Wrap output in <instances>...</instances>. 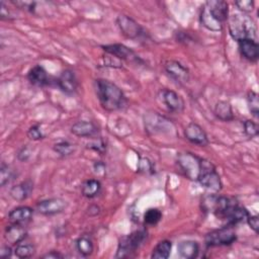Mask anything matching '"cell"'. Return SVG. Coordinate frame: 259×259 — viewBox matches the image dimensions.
I'll return each instance as SVG.
<instances>
[{
	"label": "cell",
	"instance_id": "6",
	"mask_svg": "<svg viewBox=\"0 0 259 259\" xmlns=\"http://www.w3.org/2000/svg\"><path fill=\"white\" fill-rule=\"evenodd\" d=\"M146 131L151 135L171 134V130H175L171 120L157 112H147L144 116Z\"/></svg>",
	"mask_w": 259,
	"mask_h": 259
},
{
	"label": "cell",
	"instance_id": "26",
	"mask_svg": "<svg viewBox=\"0 0 259 259\" xmlns=\"http://www.w3.org/2000/svg\"><path fill=\"white\" fill-rule=\"evenodd\" d=\"M172 249V243L168 240L160 241L153 249L151 258L153 259H167L170 256Z\"/></svg>",
	"mask_w": 259,
	"mask_h": 259
},
{
	"label": "cell",
	"instance_id": "21",
	"mask_svg": "<svg viewBox=\"0 0 259 259\" xmlns=\"http://www.w3.org/2000/svg\"><path fill=\"white\" fill-rule=\"evenodd\" d=\"M177 251L181 258L193 259L196 258L199 253V246L195 241L184 240L178 244Z\"/></svg>",
	"mask_w": 259,
	"mask_h": 259
},
{
	"label": "cell",
	"instance_id": "8",
	"mask_svg": "<svg viewBox=\"0 0 259 259\" xmlns=\"http://www.w3.org/2000/svg\"><path fill=\"white\" fill-rule=\"evenodd\" d=\"M197 181L200 183V185L209 190L217 192L222 189L221 177L217 172L214 166L207 160H203L202 170Z\"/></svg>",
	"mask_w": 259,
	"mask_h": 259
},
{
	"label": "cell",
	"instance_id": "30",
	"mask_svg": "<svg viewBox=\"0 0 259 259\" xmlns=\"http://www.w3.org/2000/svg\"><path fill=\"white\" fill-rule=\"evenodd\" d=\"M162 219V212L158 208H149L144 214L145 224L148 226H156Z\"/></svg>",
	"mask_w": 259,
	"mask_h": 259
},
{
	"label": "cell",
	"instance_id": "37",
	"mask_svg": "<svg viewBox=\"0 0 259 259\" xmlns=\"http://www.w3.org/2000/svg\"><path fill=\"white\" fill-rule=\"evenodd\" d=\"M247 224L250 226V228L256 233L258 234L259 231V219L258 215H253V214H249L247 220H246Z\"/></svg>",
	"mask_w": 259,
	"mask_h": 259
},
{
	"label": "cell",
	"instance_id": "17",
	"mask_svg": "<svg viewBox=\"0 0 259 259\" xmlns=\"http://www.w3.org/2000/svg\"><path fill=\"white\" fill-rule=\"evenodd\" d=\"M238 48L241 56L249 62H257L259 58V45L255 39L246 38L238 41Z\"/></svg>",
	"mask_w": 259,
	"mask_h": 259
},
{
	"label": "cell",
	"instance_id": "2",
	"mask_svg": "<svg viewBox=\"0 0 259 259\" xmlns=\"http://www.w3.org/2000/svg\"><path fill=\"white\" fill-rule=\"evenodd\" d=\"M229 6L226 1L211 0L204 3L200 12V22L208 30L221 31L228 19Z\"/></svg>",
	"mask_w": 259,
	"mask_h": 259
},
{
	"label": "cell",
	"instance_id": "3",
	"mask_svg": "<svg viewBox=\"0 0 259 259\" xmlns=\"http://www.w3.org/2000/svg\"><path fill=\"white\" fill-rule=\"evenodd\" d=\"M229 32L232 38L236 41L246 38H256L254 21L244 13H236L229 18Z\"/></svg>",
	"mask_w": 259,
	"mask_h": 259
},
{
	"label": "cell",
	"instance_id": "22",
	"mask_svg": "<svg viewBox=\"0 0 259 259\" xmlns=\"http://www.w3.org/2000/svg\"><path fill=\"white\" fill-rule=\"evenodd\" d=\"M33 189V184L30 180L23 181L17 185H14L10 189V196L17 201L25 200Z\"/></svg>",
	"mask_w": 259,
	"mask_h": 259
},
{
	"label": "cell",
	"instance_id": "40",
	"mask_svg": "<svg viewBox=\"0 0 259 259\" xmlns=\"http://www.w3.org/2000/svg\"><path fill=\"white\" fill-rule=\"evenodd\" d=\"M12 255V250L9 246H3L0 250V256L2 259H7L9 257H11Z\"/></svg>",
	"mask_w": 259,
	"mask_h": 259
},
{
	"label": "cell",
	"instance_id": "1",
	"mask_svg": "<svg viewBox=\"0 0 259 259\" xmlns=\"http://www.w3.org/2000/svg\"><path fill=\"white\" fill-rule=\"evenodd\" d=\"M95 92L101 107L107 111L120 110L127 105V99L122 90L109 80L96 79Z\"/></svg>",
	"mask_w": 259,
	"mask_h": 259
},
{
	"label": "cell",
	"instance_id": "32",
	"mask_svg": "<svg viewBox=\"0 0 259 259\" xmlns=\"http://www.w3.org/2000/svg\"><path fill=\"white\" fill-rule=\"evenodd\" d=\"M13 176H14V172L12 168L9 165L2 162L0 166V185L4 187L13 179Z\"/></svg>",
	"mask_w": 259,
	"mask_h": 259
},
{
	"label": "cell",
	"instance_id": "35",
	"mask_svg": "<svg viewBox=\"0 0 259 259\" xmlns=\"http://www.w3.org/2000/svg\"><path fill=\"white\" fill-rule=\"evenodd\" d=\"M28 139L32 140V141H39L41 139L45 138V134L42 133V130L40 128L39 124H33L31 125L26 133Z\"/></svg>",
	"mask_w": 259,
	"mask_h": 259
},
{
	"label": "cell",
	"instance_id": "28",
	"mask_svg": "<svg viewBox=\"0 0 259 259\" xmlns=\"http://www.w3.org/2000/svg\"><path fill=\"white\" fill-rule=\"evenodd\" d=\"M53 149L58 155H60L62 157H67L74 153L75 146L72 143H70L69 141L61 140L54 145Z\"/></svg>",
	"mask_w": 259,
	"mask_h": 259
},
{
	"label": "cell",
	"instance_id": "14",
	"mask_svg": "<svg viewBox=\"0 0 259 259\" xmlns=\"http://www.w3.org/2000/svg\"><path fill=\"white\" fill-rule=\"evenodd\" d=\"M160 95L163 103L170 111L180 113L184 110V100L176 91L171 89H163L160 91Z\"/></svg>",
	"mask_w": 259,
	"mask_h": 259
},
{
	"label": "cell",
	"instance_id": "25",
	"mask_svg": "<svg viewBox=\"0 0 259 259\" xmlns=\"http://www.w3.org/2000/svg\"><path fill=\"white\" fill-rule=\"evenodd\" d=\"M101 190V183L97 179H88L86 180L81 187L83 196L87 198H93L99 194Z\"/></svg>",
	"mask_w": 259,
	"mask_h": 259
},
{
	"label": "cell",
	"instance_id": "16",
	"mask_svg": "<svg viewBox=\"0 0 259 259\" xmlns=\"http://www.w3.org/2000/svg\"><path fill=\"white\" fill-rule=\"evenodd\" d=\"M185 138L192 144L204 147L208 144V138L204 130L196 122H189L184 128Z\"/></svg>",
	"mask_w": 259,
	"mask_h": 259
},
{
	"label": "cell",
	"instance_id": "7",
	"mask_svg": "<svg viewBox=\"0 0 259 259\" xmlns=\"http://www.w3.org/2000/svg\"><path fill=\"white\" fill-rule=\"evenodd\" d=\"M236 239L237 236L232 226H226L207 233L204 237V242L208 247H218L231 245Z\"/></svg>",
	"mask_w": 259,
	"mask_h": 259
},
{
	"label": "cell",
	"instance_id": "24",
	"mask_svg": "<svg viewBox=\"0 0 259 259\" xmlns=\"http://www.w3.org/2000/svg\"><path fill=\"white\" fill-rule=\"evenodd\" d=\"M213 111H214L215 116L223 121H230V120L234 119L232 105L228 101H225V100L218 101L215 103Z\"/></svg>",
	"mask_w": 259,
	"mask_h": 259
},
{
	"label": "cell",
	"instance_id": "9",
	"mask_svg": "<svg viewBox=\"0 0 259 259\" xmlns=\"http://www.w3.org/2000/svg\"><path fill=\"white\" fill-rule=\"evenodd\" d=\"M105 53L113 56L119 61H126L132 63H141V58L128 47L122 44H111L101 47Z\"/></svg>",
	"mask_w": 259,
	"mask_h": 259
},
{
	"label": "cell",
	"instance_id": "15",
	"mask_svg": "<svg viewBox=\"0 0 259 259\" xmlns=\"http://www.w3.org/2000/svg\"><path fill=\"white\" fill-rule=\"evenodd\" d=\"M57 85L62 92L68 95H72L78 90L79 83L75 73L70 69H66L57 79Z\"/></svg>",
	"mask_w": 259,
	"mask_h": 259
},
{
	"label": "cell",
	"instance_id": "5",
	"mask_svg": "<svg viewBox=\"0 0 259 259\" xmlns=\"http://www.w3.org/2000/svg\"><path fill=\"white\" fill-rule=\"evenodd\" d=\"M202 158L190 152H180L177 154V163L183 173L193 181H197L203 166Z\"/></svg>",
	"mask_w": 259,
	"mask_h": 259
},
{
	"label": "cell",
	"instance_id": "13",
	"mask_svg": "<svg viewBox=\"0 0 259 259\" xmlns=\"http://www.w3.org/2000/svg\"><path fill=\"white\" fill-rule=\"evenodd\" d=\"M67 206V202L60 197H53L40 200L36 204V210L44 215H53L62 212Z\"/></svg>",
	"mask_w": 259,
	"mask_h": 259
},
{
	"label": "cell",
	"instance_id": "29",
	"mask_svg": "<svg viewBox=\"0 0 259 259\" xmlns=\"http://www.w3.org/2000/svg\"><path fill=\"white\" fill-rule=\"evenodd\" d=\"M35 252V248L31 244H17L15 249H14V254L18 258H29L31 257Z\"/></svg>",
	"mask_w": 259,
	"mask_h": 259
},
{
	"label": "cell",
	"instance_id": "11",
	"mask_svg": "<svg viewBox=\"0 0 259 259\" xmlns=\"http://www.w3.org/2000/svg\"><path fill=\"white\" fill-rule=\"evenodd\" d=\"M249 214V211L245 207L239 205L235 201H232L226 210L222 213L220 220L226 221L228 226H234L241 222H246Z\"/></svg>",
	"mask_w": 259,
	"mask_h": 259
},
{
	"label": "cell",
	"instance_id": "20",
	"mask_svg": "<svg viewBox=\"0 0 259 259\" xmlns=\"http://www.w3.org/2000/svg\"><path fill=\"white\" fill-rule=\"evenodd\" d=\"M71 133L77 137L89 138L97 133V127L92 121L81 120L75 122L71 126Z\"/></svg>",
	"mask_w": 259,
	"mask_h": 259
},
{
	"label": "cell",
	"instance_id": "27",
	"mask_svg": "<svg viewBox=\"0 0 259 259\" xmlns=\"http://www.w3.org/2000/svg\"><path fill=\"white\" fill-rule=\"evenodd\" d=\"M76 249L82 256H89L92 254L94 246L92 240L88 236H81L76 241Z\"/></svg>",
	"mask_w": 259,
	"mask_h": 259
},
{
	"label": "cell",
	"instance_id": "36",
	"mask_svg": "<svg viewBox=\"0 0 259 259\" xmlns=\"http://www.w3.org/2000/svg\"><path fill=\"white\" fill-rule=\"evenodd\" d=\"M235 5L243 13H249L254 9V1H252V0L235 1Z\"/></svg>",
	"mask_w": 259,
	"mask_h": 259
},
{
	"label": "cell",
	"instance_id": "18",
	"mask_svg": "<svg viewBox=\"0 0 259 259\" xmlns=\"http://www.w3.org/2000/svg\"><path fill=\"white\" fill-rule=\"evenodd\" d=\"M27 79L30 84L37 87H44L50 83V77L46 69L40 65H35L28 71Z\"/></svg>",
	"mask_w": 259,
	"mask_h": 259
},
{
	"label": "cell",
	"instance_id": "10",
	"mask_svg": "<svg viewBox=\"0 0 259 259\" xmlns=\"http://www.w3.org/2000/svg\"><path fill=\"white\" fill-rule=\"evenodd\" d=\"M116 23L121 31V33L126 37L131 39H137L144 35V29L143 27L132 17L120 14L116 18Z\"/></svg>",
	"mask_w": 259,
	"mask_h": 259
},
{
	"label": "cell",
	"instance_id": "41",
	"mask_svg": "<svg viewBox=\"0 0 259 259\" xmlns=\"http://www.w3.org/2000/svg\"><path fill=\"white\" fill-rule=\"evenodd\" d=\"M42 258L44 259H62V258H64V256L58 251H51V252L45 254L42 256Z\"/></svg>",
	"mask_w": 259,
	"mask_h": 259
},
{
	"label": "cell",
	"instance_id": "42",
	"mask_svg": "<svg viewBox=\"0 0 259 259\" xmlns=\"http://www.w3.org/2000/svg\"><path fill=\"white\" fill-rule=\"evenodd\" d=\"M0 17L2 20L4 19H10V13L8 11V9H6L4 2H1V11H0Z\"/></svg>",
	"mask_w": 259,
	"mask_h": 259
},
{
	"label": "cell",
	"instance_id": "19",
	"mask_svg": "<svg viewBox=\"0 0 259 259\" xmlns=\"http://www.w3.org/2000/svg\"><path fill=\"white\" fill-rule=\"evenodd\" d=\"M26 236V230L20 224H13L7 226L4 232V238L7 243L17 245L22 242Z\"/></svg>",
	"mask_w": 259,
	"mask_h": 259
},
{
	"label": "cell",
	"instance_id": "39",
	"mask_svg": "<svg viewBox=\"0 0 259 259\" xmlns=\"http://www.w3.org/2000/svg\"><path fill=\"white\" fill-rule=\"evenodd\" d=\"M29 157H30V151H29V149L25 146V147H22L20 150H19V152L17 153V159L19 160V161H21V162H25V161H27L28 159H29Z\"/></svg>",
	"mask_w": 259,
	"mask_h": 259
},
{
	"label": "cell",
	"instance_id": "43",
	"mask_svg": "<svg viewBox=\"0 0 259 259\" xmlns=\"http://www.w3.org/2000/svg\"><path fill=\"white\" fill-rule=\"evenodd\" d=\"M104 169H105V166H104V164H103V163L98 162V163H96V164L94 165V170H95V172H96V173H99L100 171L104 172Z\"/></svg>",
	"mask_w": 259,
	"mask_h": 259
},
{
	"label": "cell",
	"instance_id": "31",
	"mask_svg": "<svg viewBox=\"0 0 259 259\" xmlns=\"http://www.w3.org/2000/svg\"><path fill=\"white\" fill-rule=\"evenodd\" d=\"M247 103L250 112L256 118L259 116V97L254 91H249L247 94Z\"/></svg>",
	"mask_w": 259,
	"mask_h": 259
},
{
	"label": "cell",
	"instance_id": "33",
	"mask_svg": "<svg viewBox=\"0 0 259 259\" xmlns=\"http://www.w3.org/2000/svg\"><path fill=\"white\" fill-rule=\"evenodd\" d=\"M138 172L143 174H153L154 165L152 161L147 157H140V160L138 163Z\"/></svg>",
	"mask_w": 259,
	"mask_h": 259
},
{
	"label": "cell",
	"instance_id": "38",
	"mask_svg": "<svg viewBox=\"0 0 259 259\" xmlns=\"http://www.w3.org/2000/svg\"><path fill=\"white\" fill-rule=\"evenodd\" d=\"M89 147H90L91 149H93L94 151L100 153V154L104 153V151H105V149H106V146H105L104 142H103L101 139L95 140L94 142H92V143L90 144Z\"/></svg>",
	"mask_w": 259,
	"mask_h": 259
},
{
	"label": "cell",
	"instance_id": "12",
	"mask_svg": "<svg viewBox=\"0 0 259 259\" xmlns=\"http://www.w3.org/2000/svg\"><path fill=\"white\" fill-rule=\"evenodd\" d=\"M164 69L166 73L179 84H184L189 80V70L178 61H167L164 64Z\"/></svg>",
	"mask_w": 259,
	"mask_h": 259
},
{
	"label": "cell",
	"instance_id": "4",
	"mask_svg": "<svg viewBox=\"0 0 259 259\" xmlns=\"http://www.w3.org/2000/svg\"><path fill=\"white\" fill-rule=\"evenodd\" d=\"M147 232L145 230H138L130 235L122 237L119 240L115 257L125 258L132 256L146 241Z\"/></svg>",
	"mask_w": 259,
	"mask_h": 259
},
{
	"label": "cell",
	"instance_id": "34",
	"mask_svg": "<svg viewBox=\"0 0 259 259\" xmlns=\"http://www.w3.org/2000/svg\"><path fill=\"white\" fill-rule=\"evenodd\" d=\"M243 126H244L245 134L249 138H254V137L258 136L259 127H258V124L255 121H253L251 119H247L243 122Z\"/></svg>",
	"mask_w": 259,
	"mask_h": 259
},
{
	"label": "cell",
	"instance_id": "23",
	"mask_svg": "<svg viewBox=\"0 0 259 259\" xmlns=\"http://www.w3.org/2000/svg\"><path fill=\"white\" fill-rule=\"evenodd\" d=\"M33 214V209L29 206H17L9 211L8 220L13 224H21L30 220Z\"/></svg>",
	"mask_w": 259,
	"mask_h": 259
}]
</instances>
